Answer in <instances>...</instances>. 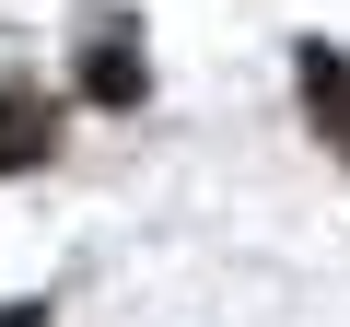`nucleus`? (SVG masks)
Segmentation results:
<instances>
[{
    "instance_id": "20e7f679",
    "label": "nucleus",
    "mask_w": 350,
    "mask_h": 327,
    "mask_svg": "<svg viewBox=\"0 0 350 327\" xmlns=\"http://www.w3.org/2000/svg\"><path fill=\"white\" fill-rule=\"evenodd\" d=\"M0 327H47V304H0Z\"/></svg>"
},
{
    "instance_id": "f03ea898",
    "label": "nucleus",
    "mask_w": 350,
    "mask_h": 327,
    "mask_svg": "<svg viewBox=\"0 0 350 327\" xmlns=\"http://www.w3.org/2000/svg\"><path fill=\"white\" fill-rule=\"evenodd\" d=\"M304 105H315V140L350 164V59L338 47H304Z\"/></svg>"
},
{
    "instance_id": "f257e3e1",
    "label": "nucleus",
    "mask_w": 350,
    "mask_h": 327,
    "mask_svg": "<svg viewBox=\"0 0 350 327\" xmlns=\"http://www.w3.org/2000/svg\"><path fill=\"white\" fill-rule=\"evenodd\" d=\"M47 140H59V105L36 82H0V176L12 164H47Z\"/></svg>"
},
{
    "instance_id": "7ed1b4c3",
    "label": "nucleus",
    "mask_w": 350,
    "mask_h": 327,
    "mask_svg": "<svg viewBox=\"0 0 350 327\" xmlns=\"http://www.w3.org/2000/svg\"><path fill=\"white\" fill-rule=\"evenodd\" d=\"M140 82H152V70H140L129 36H94V47H82V94H94V105H140Z\"/></svg>"
}]
</instances>
